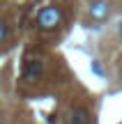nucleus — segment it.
Segmentation results:
<instances>
[{
	"instance_id": "obj_1",
	"label": "nucleus",
	"mask_w": 122,
	"mask_h": 124,
	"mask_svg": "<svg viewBox=\"0 0 122 124\" xmlns=\"http://www.w3.org/2000/svg\"><path fill=\"white\" fill-rule=\"evenodd\" d=\"M60 23H62V9L55 7V5H46V7L39 9V14H37V28L44 32H53L60 28Z\"/></svg>"
},
{
	"instance_id": "obj_7",
	"label": "nucleus",
	"mask_w": 122,
	"mask_h": 124,
	"mask_svg": "<svg viewBox=\"0 0 122 124\" xmlns=\"http://www.w3.org/2000/svg\"><path fill=\"white\" fill-rule=\"evenodd\" d=\"M118 87H122V64L118 67Z\"/></svg>"
},
{
	"instance_id": "obj_6",
	"label": "nucleus",
	"mask_w": 122,
	"mask_h": 124,
	"mask_svg": "<svg viewBox=\"0 0 122 124\" xmlns=\"http://www.w3.org/2000/svg\"><path fill=\"white\" fill-rule=\"evenodd\" d=\"M115 35H118V39L122 41V21L118 23V28H115Z\"/></svg>"
},
{
	"instance_id": "obj_5",
	"label": "nucleus",
	"mask_w": 122,
	"mask_h": 124,
	"mask_svg": "<svg viewBox=\"0 0 122 124\" xmlns=\"http://www.w3.org/2000/svg\"><path fill=\"white\" fill-rule=\"evenodd\" d=\"M7 35H9V28H7V23H5V18H0V44H5Z\"/></svg>"
},
{
	"instance_id": "obj_2",
	"label": "nucleus",
	"mask_w": 122,
	"mask_h": 124,
	"mask_svg": "<svg viewBox=\"0 0 122 124\" xmlns=\"http://www.w3.org/2000/svg\"><path fill=\"white\" fill-rule=\"evenodd\" d=\"M44 71H46L44 60H39V58L25 60V64H23V80H25V83H37V80L44 76Z\"/></svg>"
},
{
	"instance_id": "obj_3",
	"label": "nucleus",
	"mask_w": 122,
	"mask_h": 124,
	"mask_svg": "<svg viewBox=\"0 0 122 124\" xmlns=\"http://www.w3.org/2000/svg\"><path fill=\"white\" fill-rule=\"evenodd\" d=\"M111 12H113V7H111L108 0H90V5H88V16L97 23L106 21L111 16Z\"/></svg>"
},
{
	"instance_id": "obj_4",
	"label": "nucleus",
	"mask_w": 122,
	"mask_h": 124,
	"mask_svg": "<svg viewBox=\"0 0 122 124\" xmlns=\"http://www.w3.org/2000/svg\"><path fill=\"white\" fill-rule=\"evenodd\" d=\"M69 124H92V113L83 106H74L69 110V117H67Z\"/></svg>"
}]
</instances>
